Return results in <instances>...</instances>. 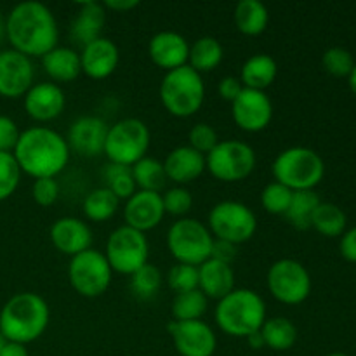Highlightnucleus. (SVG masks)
Masks as SVG:
<instances>
[{"label":"nucleus","mask_w":356,"mask_h":356,"mask_svg":"<svg viewBox=\"0 0 356 356\" xmlns=\"http://www.w3.org/2000/svg\"><path fill=\"white\" fill-rule=\"evenodd\" d=\"M6 38L14 51L30 59L44 58L58 47L59 28L54 13L35 0L17 3L6 17Z\"/></svg>","instance_id":"1"},{"label":"nucleus","mask_w":356,"mask_h":356,"mask_svg":"<svg viewBox=\"0 0 356 356\" xmlns=\"http://www.w3.org/2000/svg\"><path fill=\"white\" fill-rule=\"evenodd\" d=\"M70 146L65 136L45 125H37L21 132L13 155L21 172L33 179L56 177L70 162Z\"/></svg>","instance_id":"2"},{"label":"nucleus","mask_w":356,"mask_h":356,"mask_svg":"<svg viewBox=\"0 0 356 356\" xmlns=\"http://www.w3.org/2000/svg\"><path fill=\"white\" fill-rule=\"evenodd\" d=\"M51 322V308L42 296L19 292L0 312V332L7 343L26 344L37 341Z\"/></svg>","instance_id":"3"},{"label":"nucleus","mask_w":356,"mask_h":356,"mask_svg":"<svg viewBox=\"0 0 356 356\" xmlns=\"http://www.w3.org/2000/svg\"><path fill=\"white\" fill-rule=\"evenodd\" d=\"M214 320L226 336L245 339L266 322V302L252 289H235L219 299Z\"/></svg>","instance_id":"4"},{"label":"nucleus","mask_w":356,"mask_h":356,"mask_svg":"<svg viewBox=\"0 0 356 356\" xmlns=\"http://www.w3.org/2000/svg\"><path fill=\"white\" fill-rule=\"evenodd\" d=\"M275 181L292 191L315 190L325 176L323 159L312 148L292 146L278 153L271 165Z\"/></svg>","instance_id":"5"},{"label":"nucleus","mask_w":356,"mask_h":356,"mask_svg":"<svg viewBox=\"0 0 356 356\" xmlns=\"http://www.w3.org/2000/svg\"><path fill=\"white\" fill-rule=\"evenodd\" d=\"M160 101L172 117H193L205 101V83L198 72L191 66L167 72L160 82Z\"/></svg>","instance_id":"6"},{"label":"nucleus","mask_w":356,"mask_h":356,"mask_svg":"<svg viewBox=\"0 0 356 356\" xmlns=\"http://www.w3.org/2000/svg\"><path fill=\"white\" fill-rule=\"evenodd\" d=\"M152 143L148 125L134 117L122 118L110 125L104 145V155L110 163L132 167L145 159Z\"/></svg>","instance_id":"7"},{"label":"nucleus","mask_w":356,"mask_h":356,"mask_svg":"<svg viewBox=\"0 0 356 356\" xmlns=\"http://www.w3.org/2000/svg\"><path fill=\"white\" fill-rule=\"evenodd\" d=\"M212 242L207 226L195 218L177 219L167 232V249L181 264L200 266L211 257Z\"/></svg>","instance_id":"8"},{"label":"nucleus","mask_w":356,"mask_h":356,"mask_svg":"<svg viewBox=\"0 0 356 356\" xmlns=\"http://www.w3.org/2000/svg\"><path fill=\"white\" fill-rule=\"evenodd\" d=\"M209 232L216 240L240 245L256 235L257 218L243 202L222 200L209 212Z\"/></svg>","instance_id":"9"},{"label":"nucleus","mask_w":356,"mask_h":356,"mask_svg":"<svg viewBox=\"0 0 356 356\" xmlns=\"http://www.w3.org/2000/svg\"><path fill=\"white\" fill-rule=\"evenodd\" d=\"M256 162L252 146L236 139H225L205 156V169L221 183H238L254 172Z\"/></svg>","instance_id":"10"},{"label":"nucleus","mask_w":356,"mask_h":356,"mask_svg":"<svg viewBox=\"0 0 356 356\" xmlns=\"http://www.w3.org/2000/svg\"><path fill=\"white\" fill-rule=\"evenodd\" d=\"M68 280L76 294L94 299L106 294L113 280V270L104 252L89 249L79 256L70 257Z\"/></svg>","instance_id":"11"},{"label":"nucleus","mask_w":356,"mask_h":356,"mask_svg":"<svg viewBox=\"0 0 356 356\" xmlns=\"http://www.w3.org/2000/svg\"><path fill=\"white\" fill-rule=\"evenodd\" d=\"M270 294L287 306L302 305L312 294V275L298 259L284 257L275 261L266 275Z\"/></svg>","instance_id":"12"},{"label":"nucleus","mask_w":356,"mask_h":356,"mask_svg":"<svg viewBox=\"0 0 356 356\" xmlns=\"http://www.w3.org/2000/svg\"><path fill=\"white\" fill-rule=\"evenodd\" d=\"M108 263L115 273L127 275L132 273L148 264L149 243L145 233L124 225L118 226L108 236L106 250H104Z\"/></svg>","instance_id":"13"},{"label":"nucleus","mask_w":356,"mask_h":356,"mask_svg":"<svg viewBox=\"0 0 356 356\" xmlns=\"http://www.w3.org/2000/svg\"><path fill=\"white\" fill-rule=\"evenodd\" d=\"M169 334L179 356H212L218 348V337L204 320L176 322L170 320Z\"/></svg>","instance_id":"14"},{"label":"nucleus","mask_w":356,"mask_h":356,"mask_svg":"<svg viewBox=\"0 0 356 356\" xmlns=\"http://www.w3.org/2000/svg\"><path fill=\"white\" fill-rule=\"evenodd\" d=\"M233 122L245 132H261L273 120V103L264 90L245 89L232 103Z\"/></svg>","instance_id":"15"},{"label":"nucleus","mask_w":356,"mask_h":356,"mask_svg":"<svg viewBox=\"0 0 356 356\" xmlns=\"http://www.w3.org/2000/svg\"><path fill=\"white\" fill-rule=\"evenodd\" d=\"M33 63L28 56L7 49L0 51V96L16 99L33 86Z\"/></svg>","instance_id":"16"},{"label":"nucleus","mask_w":356,"mask_h":356,"mask_svg":"<svg viewBox=\"0 0 356 356\" xmlns=\"http://www.w3.org/2000/svg\"><path fill=\"white\" fill-rule=\"evenodd\" d=\"M108 129L110 127L106 125V122L96 115L79 117L70 125L68 138H66L70 152H75L87 159L101 155L104 153Z\"/></svg>","instance_id":"17"},{"label":"nucleus","mask_w":356,"mask_h":356,"mask_svg":"<svg viewBox=\"0 0 356 356\" xmlns=\"http://www.w3.org/2000/svg\"><path fill=\"white\" fill-rule=\"evenodd\" d=\"M49 236L54 249L65 256L73 257L92 249V229L83 219L73 216L56 219Z\"/></svg>","instance_id":"18"},{"label":"nucleus","mask_w":356,"mask_h":356,"mask_svg":"<svg viewBox=\"0 0 356 356\" xmlns=\"http://www.w3.org/2000/svg\"><path fill=\"white\" fill-rule=\"evenodd\" d=\"M165 216L162 193L138 190L129 200H125L124 219L125 225L138 232L146 233L160 226Z\"/></svg>","instance_id":"19"},{"label":"nucleus","mask_w":356,"mask_h":356,"mask_svg":"<svg viewBox=\"0 0 356 356\" xmlns=\"http://www.w3.org/2000/svg\"><path fill=\"white\" fill-rule=\"evenodd\" d=\"M65 90L54 82L33 83L31 89L24 94V110L28 117L40 124L56 120L65 111Z\"/></svg>","instance_id":"20"},{"label":"nucleus","mask_w":356,"mask_h":356,"mask_svg":"<svg viewBox=\"0 0 356 356\" xmlns=\"http://www.w3.org/2000/svg\"><path fill=\"white\" fill-rule=\"evenodd\" d=\"M148 56L153 65L165 70V73L172 72V70L188 65L190 42L177 31H159L149 40Z\"/></svg>","instance_id":"21"},{"label":"nucleus","mask_w":356,"mask_h":356,"mask_svg":"<svg viewBox=\"0 0 356 356\" xmlns=\"http://www.w3.org/2000/svg\"><path fill=\"white\" fill-rule=\"evenodd\" d=\"M120 63V51L111 38L101 37L83 45L80 52L82 73L92 80H104L111 76Z\"/></svg>","instance_id":"22"},{"label":"nucleus","mask_w":356,"mask_h":356,"mask_svg":"<svg viewBox=\"0 0 356 356\" xmlns=\"http://www.w3.org/2000/svg\"><path fill=\"white\" fill-rule=\"evenodd\" d=\"M167 179L176 186H186L205 172V156L190 146H177L163 160Z\"/></svg>","instance_id":"23"},{"label":"nucleus","mask_w":356,"mask_h":356,"mask_svg":"<svg viewBox=\"0 0 356 356\" xmlns=\"http://www.w3.org/2000/svg\"><path fill=\"white\" fill-rule=\"evenodd\" d=\"M198 291L207 299L226 298L235 291V271L232 264L219 263L216 259H207L198 266Z\"/></svg>","instance_id":"24"},{"label":"nucleus","mask_w":356,"mask_h":356,"mask_svg":"<svg viewBox=\"0 0 356 356\" xmlns=\"http://www.w3.org/2000/svg\"><path fill=\"white\" fill-rule=\"evenodd\" d=\"M108 10L103 3L99 2H83L80 6L79 14L72 23V38L83 45L101 38L103 28L106 24Z\"/></svg>","instance_id":"25"},{"label":"nucleus","mask_w":356,"mask_h":356,"mask_svg":"<svg viewBox=\"0 0 356 356\" xmlns=\"http://www.w3.org/2000/svg\"><path fill=\"white\" fill-rule=\"evenodd\" d=\"M42 59L45 73L54 83H68L73 82L82 73V65H80V54L72 47H54L49 51Z\"/></svg>","instance_id":"26"},{"label":"nucleus","mask_w":356,"mask_h":356,"mask_svg":"<svg viewBox=\"0 0 356 356\" xmlns=\"http://www.w3.org/2000/svg\"><path fill=\"white\" fill-rule=\"evenodd\" d=\"M278 65L270 54H254L240 70V82L245 89L264 90L277 80Z\"/></svg>","instance_id":"27"},{"label":"nucleus","mask_w":356,"mask_h":356,"mask_svg":"<svg viewBox=\"0 0 356 356\" xmlns=\"http://www.w3.org/2000/svg\"><path fill=\"white\" fill-rule=\"evenodd\" d=\"M233 21L236 30L247 37H257L264 33L270 23L268 7L259 0H240L233 10Z\"/></svg>","instance_id":"28"},{"label":"nucleus","mask_w":356,"mask_h":356,"mask_svg":"<svg viewBox=\"0 0 356 356\" xmlns=\"http://www.w3.org/2000/svg\"><path fill=\"white\" fill-rule=\"evenodd\" d=\"M225 58V49L221 42L216 37L205 35V37L197 38L190 45V56H188V66L198 72L200 75L212 72L218 68Z\"/></svg>","instance_id":"29"},{"label":"nucleus","mask_w":356,"mask_h":356,"mask_svg":"<svg viewBox=\"0 0 356 356\" xmlns=\"http://www.w3.org/2000/svg\"><path fill=\"white\" fill-rule=\"evenodd\" d=\"M264 346L273 351H287L298 341V327L285 316H273L266 318L261 327Z\"/></svg>","instance_id":"30"},{"label":"nucleus","mask_w":356,"mask_h":356,"mask_svg":"<svg viewBox=\"0 0 356 356\" xmlns=\"http://www.w3.org/2000/svg\"><path fill=\"white\" fill-rule=\"evenodd\" d=\"M346 225L348 218L343 209L330 202H322L312 219V228L327 238L343 236V233L346 232Z\"/></svg>","instance_id":"31"},{"label":"nucleus","mask_w":356,"mask_h":356,"mask_svg":"<svg viewBox=\"0 0 356 356\" xmlns=\"http://www.w3.org/2000/svg\"><path fill=\"white\" fill-rule=\"evenodd\" d=\"M131 169L138 190L160 193V191L165 188V184L169 183L165 169H163V162L153 159V156L146 155L145 159H141L138 163H134Z\"/></svg>","instance_id":"32"},{"label":"nucleus","mask_w":356,"mask_h":356,"mask_svg":"<svg viewBox=\"0 0 356 356\" xmlns=\"http://www.w3.org/2000/svg\"><path fill=\"white\" fill-rule=\"evenodd\" d=\"M83 214L92 222L110 221L120 207V200L108 188L101 186L83 198Z\"/></svg>","instance_id":"33"},{"label":"nucleus","mask_w":356,"mask_h":356,"mask_svg":"<svg viewBox=\"0 0 356 356\" xmlns=\"http://www.w3.org/2000/svg\"><path fill=\"white\" fill-rule=\"evenodd\" d=\"M322 204L315 190L308 191H294L292 202L289 205V211L285 212V219L294 226L296 229H309L312 228V219L316 207Z\"/></svg>","instance_id":"34"},{"label":"nucleus","mask_w":356,"mask_h":356,"mask_svg":"<svg viewBox=\"0 0 356 356\" xmlns=\"http://www.w3.org/2000/svg\"><path fill=\"white\" fill-rule=\"evenodd\" d=\"M207 306L209 299L198 289H195V291L174 296L170 313L176 322H193V320H202V316L207 312Z\"/></svg>","instance_id":"35"},{"label":"nucleus","mask_w":356,"mask_h":356,"mask_svg":"<svg viewBox=\"0 0 356 356\" xmlns=\"http://www.w3.org/2000/svg\"><path fill=\"white\" fill-rule=\"evenodd\" d=\"M103 181L104 188H108L118 200H129L138 191L131 167L108 163L103 169Z\"/></svg>","instance_id":"36"},{"label":"nucleus","mask_w":356,"mask_h":356,"mask_svg":"<svg viewBox=\"0 0 356 356\" xmlns=\"http://www.w3.org/2000/svg\"><path fill=\"white\" fill-rule=\"evenodd\" d=\"M162 271L155 264H145L136 273L131 275V291L141 301H148L159 294L162 287Z\"/></svg>","instance_id":"37"},{"label":"nucleus","mask_w":356,"mask_h":356,"mask_svg":"<svg viewBox=\"0 0 356 356\" xmlns=\"http://www.w3.org/2000/svg\"><path fill=\"white\" fill-rule=\"evenodd\" d=\"M292 195H294V191L289 190L287 186H284L278 181H271L261 191V205L268 214L285 216L292 202Z\"/></svg>","instance_id":"38"},{"label":"nucleus","mask_w":356,"mask_h":356,"mask_svg":"<svg viewBox=\"0 0 356 356\" xmlns=\"http://www.w3.org/2000/svg\"><path fill=\"white\" fill-rule=\"evenodd\" d=\"M21 169L13 153L0 152V202L7 200L19 186Z\"/></svg>","instance_id":"39"},{"label":"nucleus","mask_w":356,"mask_h":356,"mask_svg":"<svg viewBox=\"0 0 356 356\" xmlns=\"http://www.w3.org/2000/svg\"><path fill=\"white\" fill-rule=\"evenodd\" d=\"M322 65L329 75L343 79V76H350L351 70L355 66L353 54L344 47H330L323 52Z\"/></svg>","instance_id":"40"},{"label":"nucleus","mask_w":356,"mask_h":356,"mask_svg":"<svg viewBox=\"0 0 356 356\" xmlns=\"http://www.w3.org/2000/svg\"><path fill=\"white\" fill-rule=\"evenodd\" d=\"M167 285L174 294L190 292L198 289V266L190 264H174L167 273Z\"/></svg>","instance_id":"41"},{"label":"nucleus","mask_w":356,"mask_h":356,"mask_svg":"<svg viewBox=\"0 0 356 356\" xmlns=\"http://www.w3.org/2000/svg\"><path fill=\"white\" fill-rule=\"evenodd\" d=\"M162 202L163 209H165V214L183 219L191 211L193 197H191V191L186 186H174L169 188L162 195Z\"/></svg>","instance_id":"42"},{"label":"nucleus","mask_w":356,"mask_h":356,"mask_svg":"<svg viewBox=\"0 0 356 356\" xmlns=\"http://www.w3.org/2000/svg\"><path fill=\"white\" fill-rule=\"evenodd\" d=\"M218 131L211 124H205V122L195 124L188 132V146L193 148L195 152L202 153L204 156H207L218 146Z\"/></svg>","instance_id":"43"},{"label":"nucleus","mask_w":356,"mask_h":356,"mask_svg":"<svg viewBox=\"0 0 356 356\" xmlns=\"http://www.w3.org/2000/svg\"><path fill=\"white\" fill-rule=\"evenodd\" d=\"M59 193V183L56 177H42V179H35L33 186H31V197H33L35 204L40 207H51L58 202Z\"/></svg>","instance_id":"44"},{"label":"nucleus","mask_w":356,"mask_h":356,"mask_svg":"<svg viewBox=\"0 0 356 356\" xmlns=\"http://www.w3.org/2000/svg\"><path fill=\"white\" fill-rule=\"evenodd\" d=\"M19 129L10 117L0 115V152L13 153L19 141Z\"/></svg>","instance_id":"45"},{"label":"nucleus","mask_w":356,"mask_h":356,"mask_svg":"<svg viewBox=\"0 0 356 356\" xmlns=\"http://www.w3.org/2000/svg\"><path fill=\"white\" fill-rule=\"evenodd\" d=\"M236 245L233 243L225 242V240H216L212 242V249H211V257L209 259H216L219 263L225 264H232L233 261L236 259Z\"/></svg>","instance_id":"46"},{"label":"nucleus","mask_w":356,"mask_h":356,"mask_svg":"<svg viewBox=\"0 0 356 356\" xmlns=\"http://www.w3.org/2000/svg\"><path fill=\"white\" fill-rule=\"evenodd\" d=\"M242 90L243 86L242 82H240V79H236V76H225L218 86L219 96L225 101H229V103H233V101L240 96Z\"/></svg>","instance_id":"47"},{"label":"nucleus","mask_w":356,"mask_h":356,"mask_svg":"<svg viewBox=\"0 0 356 356\" xmlns=\"http://www.w3.org/2000/svg\"><path fill=\"white\" fill-rule=\"evenodd\" d=\"M341 256L348 261V263L356 264V226L351 229H346L341 236L339 243Z\"/></svg>","instance_id":"48"},{"label":"nucleus","mask_w":356,"mask_h":356,"mask_svg":"<svg viewBox=\"0 0 356 356\" xmlns=\"http://www.w3.org/2000/svg\"><path fill=\"white\" fill-rule=\"evenodd\" d=\"M106 10H117V13H127V10L136 9L139 6L138 0H106L103 2Z\"/></svg>","instance_id":"49"},{"label":"nucleus","mask_w":356,"mask_h":356,"mask_svg":"<svg viewBox=\"0 0 356 356\" xmlns=\"http://www.w3.org/2000/svg\"><path fill=\"white\" fill-rule=\"evenodd\" d=\"M0 356H30V355H28L26 346H23V344L7 343L6 346L2 348V351H0Z\"/></svg>","instance_id":"50"},{"label":"nucleus","mask_w":356,"mask_h":356,"mask_svg":"<svg viewBox=\"0 0 356 356\" xmlns=\"http://www.w3.org/2000/svg\"><path fill=\"white\" fill-rule=\"evenodd\" d=\"M245 341H247V344L252 348V350H263V348H266L264 346V339H263V334H261V330L250 334L249 337H245Z\"/></svg>","instance_id":"51"},{"label":"nucleus","mask_w":356,"mask_h":356,"mask_svg":"<svg viewBox=\"0 0 356 356\" xmlns=\"http://www.w3.org/2000/svg\"><path fill=\"white\" fill-rule=\"evenodd\" d=\"M348 83H350V89H351V92H353L355 96H356V63H355L353 70H351L350 76H348Z\"/></svg>","instance_id":"52"},{"label":"nucleus","mask_w":356,"mask_h":356,"mask_svg":"<svg viewBox=\"0 0 356 356\" xmlns=\"http://www.w3.org/2000/svg\"><path fill=\"white\" fill-rule=\"evenodd\" d=\"M6 38V19L2 17V14H0V42Z\"/></svg>","instance_id":"53"},{"label":"nucleus","mask_w":356,"mask_h":356,"mask_svg":"<svg viewBox=\"0 0 356 356\" xmlns=\"http://www.w3.org/2000/svg\"><path fill=\"white\" fill-rule=\"evenodd\" d=\"M6 344H7L6 337H3V336H2V332H0V351H2V348L6 346Z\"/></svg>","instance_id":"54"},{"label":"nucleus","mask_w":356,"mask_h":356,"mask_svg":"<svg viewBox=\"0 0 356 356\" xmlns=\"http://www.w3.org/2000/svg\"><path fill=\"white\" fill-rule=\"evenodd\" d=\"M327 356H350V355H346V353H330V355H327Z\"/></svg>","instance_id":"55"}]
</instances>
